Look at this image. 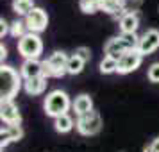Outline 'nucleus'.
I'll use <instances>...</instances> for the list:
<instances>
[{
	"label": "nucleus",
	"instance_id": "f257e3e1",
	"mask_svg": "<svg viewBox=\"0 0 159 152\" xmlns=\"http://www.w3.org/2000/svg\"><path fill=\"white\" fill-rule=\"evenodd\" d=\"M23 77L20 72H16V68L9 65H2L0 66V99L2 102H7V100H13L20 88L23 84Z\"/></svg>",
	"mask_w": 159,
	"mask_h": 152
},
{
	"label": "nucleus",
	"instance_id": "f03ea898",
	"mask_svg": "<svg viewBox=\"0 0 159 152\" xmlns=\"http://www.w3.org/2000/svg\"><path fill=\"white\" fill-rule=\"evenodd\" d=\"M72 106L73 102L70 100L68 93L63 91V90H52L50 93L45 97V104H43L47 116H52L54 120L63 115H68Z\"/></svg>",
	"mask_w": 159,
	"mask_h": 152
},
{
	"label": "nucleus",
	"instance_id": "7ed1b4c3",
	"mask_svg": "<svg viewBox=\"0 0 159 152\" xmlns=\"http://www.w3.org/2000/svg\"><path fill=\"white\" fill-rule=\"evenodd\" d=\"M138 45H139V38L136 34H120L107 39V43L104 45V52L107 58L120 59L127 52L138 50Z\"/></svg>",
	"mask_w": 159,
	"mask_h": 152
},
{
	"label": "nucleus",
	"instance_id": "20e7f679",
	"mask_svg": "<svg viewBox=\"0 0 159 152\" xmlns=\"http://www.w3.org/2000/svg\"><path fill=\"white\" fill-rule=\"evenodd\" d=\"M18 52L23 59H39V56L43 54V39L39 38V34L27 32L18 39Z\"/></svg>",
	"mask_w": 159,
	"mask_h": 152
},
{
	"label": "nucleus",
	"instance_id": "39448f33",
	"mask_svg": "<svg viewBox=\"0 0 159 152\" xmlns=\"http://www.w3.org/2000/svg\"><path fill=\"white\" fill-rule=\"evenodd\" d=\"M68 56L65 52H52L48 58L43 61V75L48 77H63L66 72V66H68Z\"/></svg>",
	"mask_w": 159,
	"mask_h": 152
},
{
	"label": "nucleus",
	"instance_id": "423d86ee",
	"mask_svg": "<svg viewBox=\"0 0 159 152\" xmlns=\"http://www.w3.org/2000/svg\"><path fill=\"white\" fill-rule=\"evenodd\" d=\"M102 125V116L98 111H89L86 115L82 116H77V122H75V129L79 131L82 136H95L97 132H100Z\"/></svg>",
	"mask_w": 159,
	"mask_h": 152
},
{
	"label": "nucleus",
	"instance_id": "0eeeda50",
	"mask_svg": "<svg viewBox=\"0 0 159 152\" xmlns=\"http://www.w3.org/2000/svg\"><path fill=\"white\" fill-rule=\"evenodd\" d=\"M25 25H27V30L34 32V34H39V32L47 30V27H48V15H47V11L41 7H34L29 15L25 16Z\"/></svg>",
	"mask_w": 159,
	"mask_h": 152
},
{
	"label": "nucleus",
	"instance_id": "6e6552de",
	"mask_svg": "<svg viewBox=\"0 0 159 152\" xmlns=\"http://www.w3.org/2000/svg\"><path fill=\"white\" fill-rule=\"evenodd\" d=\"M141 61H143V56H141L138 50L127 52V54H123L122 58L118 59V70H116V73H120V75H127V73L134 72V70L139 68Z\"/></svg>",
	"mask_w": 159,
	"mask_h": 152
},
{
	"label": "nucleus",
	"instance_id": "1a4fd4ad",
	"mask_svg": "<svg viewBox=\"0 0 159 152\" xmlns=\"http://www.w3.org/2000/svg\"><path fill=\"white\" fill-rule=\"evenodd\" d=\"M159 48V30L157 29H148L143 36L139 38V45H138V52L141 56H148Z\"/></svg>",
	"mask_w": 159,
	"mask_h": 152
},
{
	"label": "nucleus",
	"instance_id": "9d476101",
	"mask_svg": "<svg viewBox=\"0 0 159 152\" xmlns=\"http://www.w3.org/2000/svg\"><path fill=\"white\" fill-rule=\"evenodd\" d=\"M0 118H2L4 123H9V125H20L22 123L20 109L13 100L0 102Z\"/></svg>",
	"mask_w": 159,
	"mask_h": 152
},
{
	"label": "nucleus",
	"instance_id": "9b49d317",
	"mask_svg": "<svg viewBox=\"0 0 159 152\" xmlns=\"http://www.w3.org/2000/svg\"><path fill=\"white\" fill-rule=\"evenodd\" d=\"M20 73H22L23 81L36 79V77H45L43 75V61L39 59H25L20 66Z\"/></svg>",
	"mask_w": 159,
	"mask_h": 152
},
{
	"label": "nucleus",
	"instance_id": "f8f14e48",
	"mask_svg": "<svg viewBox=\"0 0 159 152\" xmlns=\"http://www.w3.org/2000/svg\"><path fill=\"white\" fill-rule=\"evenodd\" d=\"M0 138H2V150H4V147H7L11 141H18V140H22L23 138V129L22 125H2V132H0Z\"/></svg>",
	"mask_w": 159,
	"mask_h": 152
},
{
	"label": "nucleus",
	"instance_id": "ddd939ff",
	"mask_svg": "<svg viewBox=\"0 0 159 152\" xmlns=\"http://www.w3.org/2000/svg\"><path fill=\"white\" fill-rule=\"evenodd\" d=\"M138 27H139V16L134 11L125 13L120 18V30H122V34H136Z\"/></svg>",
	"mask_w": 159,
	"mask_h": 152
},
{
	"label": "nucleus",
	"instance_id": "4468645a",
	"mask_svg": "<svg viewBox=\"0 0 159 152\" xmlns=\"http://www.w3.org/2000/svg\"><path fill=\"white\" fill-rule=\"evenodd\" d=\"M72 109L75 111L77 116L86 115V113H89V111H93V99H91L88 93H80L79 97H75Z\"/></svg>",
	"mask_w": 159,
	"mask_h": 152
},
{
	"label": "nucleus",
	"instance_id": "2eb2a0df",
	"mask_svg": "<svg viewBox=\"0 0 159 152\" xmlns=\"http://www.w3.org/2000/svg\"><path fill=\"white\" fill-rule=\"evenodd\" d=\"M47 77H36V79H29V81H23V90L27 95H41L47 90Z\"/></svg>",
	"mask_w": 159,
	"mask_h": 152
},
{
	"label": "nucleus",
	"instance_id": "dca6fc26",
	"mask_svg": "<svg viewBox=\"0 0 159 152\" xmlns=\"http://www.w3.org/2000/svg\"><path fill=\"white\" fill-rule=\"evenodd\" d=\"M73 127H75V122H73V118L70 115H63L54 120V129L57 131V132H61V134L70 132Z\"/></svg>",
	"mask_w": 159,
	"mask_h": 152
},
{
	"label": "nucleus",
	"instance_id": "f3484780",
	"mask_svg": "<svg viewBox=\"0 0 159 152\" xmlns=\"http://www.w3.org/2000/svg\"><path fill=\"white\" fill-rule=\"evenodd\" d=\"M84 65H86V61H82L77 54H73V56H70V59H68L66 72L70 73V75H79V73L84 70Z\"/></svg>",
	"mask_w": 159,
	"mask_h": 152
},
{
	"label": "nucleus",
	"instance_id": "a211bd4d",
	"mask_svg": "<svg viewBox=\"0 0 159 152\" xmlns=\"http://www.w3.org/2000/svg\"><path fill=\"white\" fill-rule=\"evenodd\" d=\"M34 7L36 6H34L32 0H13V9H15L16 15L20 16H27Z\"/></svg>",
	"mask_w": 159,
	"mask_h": 152
},
{
	"label": "nucleus",
	"instance_id": "6ab92c4d",
	"mask_svg": "<svg viewBox=\"0 0 159 152\" xmlns=\"http://www.w3.org/2000/svg\"><path fill=\"white\" fill-rule=\"evenodd\" d=\"M100 73H104V75H109V73H115L116 70H118V59L115 58H106L100 61Z\"/></svg>",
	"mask_w": 159,
	"mask_h": 152
},
{
	"label": "nucleus",
	"instance_id": "aec40b11",
	"mask_svg": "<svg viewBox=\"0 0 159 152\" xmlns=\"http://www.w3.org/2000/svg\"><path fill=\"white\" fill-rule=\"evenodd\" d=\"M27 32H29V30H27L25 20H23V22H22V20H16V22H13V23H11V27H9V34H11L13 38H18V39L23 38Z\"/></svg>",
	"mask_w": 159,
	"mask_h": 152
},
{
	"label": "nucleus",
	"instance_id": "412c9836",
	"mask_svg": "<svg viewBox=\"0 0 159 152\" xmlns=\"http://www.w3.org/2000/svg\"><path fill=\"white\" fill-rule=\"evenodd\" d=\"M79 7L86 15H93V13H97L100 9V0H80Z\"/></svg>",
	"mask_w": 159,
	"mask_h": 152
},
{
	"label": "nucleus",
	"instance_id": "4be33fe9",
	"mask_svg": "<svg viewBox=\"0 0 159 152\" xmlns=\"http://www.w3.org/2000/svg\"><path fill=\"white\" fill-rule=\"evenodd\" d=\"M147 77H148V81H150V82L159 84V63H152V65L148 66Z\"/></svg>",
	"mask_w": 159,
	"mask_h": 152
},
{
	"label": "nucleus",
	"instance_id": "5701e85b",
	"mask_svg": "<svg viewBox=\"0 0 159 152\" xmlns=\"http://www.w3.org/2000/svg\"><path fill=\"white\" fill-rule=\"evenodd\" d=\"M75 54H77V56H79L82 61H86V63L91 59V50H89L88 47H79V48L75 50Z\"/></svg>",
	"mask_w": 159,
	"mask_h": 152
},
{
	"label": "nucleus",
	"instance_id": "b1692460",
	"mask_svg": "<svg viewBox=\"0 0 159 152\" xmlns=\"http://www.w3.org/2000/svg\"><path fill=\"white\" fill-rule=\"evenodd\" d=\"M143 152H159V138H154L150 143L143 149Z\"/></svg>",
	"mask_w": 159,
	"mask_h": 152
},
{
	"label": "nucleus",
	"instance_id": "393cba45",
	"mask_svg": "<svg viewBox=\"0 0 159 152\" xmlns=\"http://www.w3.org/2000/svg\"><path fill=\"white\" fill-rule=\"evenodd\" d=\"M0 25H2V27H0V36H2V39H4V36L9 34V27H11V25L7 23V20H6L4 16L0 18Z\"/></svg>",
	"mask_w": 159,
	"mask_h": 152
},
{
	"label": "nucleus",
	"instance_id": "a878e982",
	"mask_svg": "<svg viewBox=\"0 0 159 152\" xmlns=\"http://www.w3.org/2000/svg\"><path fill=\"white\" fill-rule=\"evenodd\" d=\"M7 58V48L4 47V43L0 45V59H2V65H4V59Z\"/></svg>",
	"mask_w": 159,
	"mask_h": 152
},
{
	"label": "nucleus",
	"instance_id": "bb28decb",
	"mask_svg": "<svg viewBox=\"0 0 159 152\" xmlns=\"http://www.w3.org/2000/svg\"><path fill=\"white\" fill-rule=\"evenodd\" d=\"M157 11H159V7H157Z\"/></svg>",
	"mask_w": 159,
	"mask_h": 152
}]
</instances>
